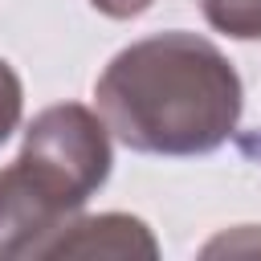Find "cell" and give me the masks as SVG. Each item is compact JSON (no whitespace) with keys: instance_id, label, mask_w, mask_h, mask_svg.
I'll return each mask as SVG.
<instances>
[{"instance_id":"6da1fadb","label":"cell","mask_w":261,"mask_h":261,"mask_svg":"<svg viewBox=\"0 0 261 261\" xmlns=\"http://www.w3.org/2000/svg\"><path fill=\"white\" fill-rule=\"evenodd\" d=\"M94 102L106 130L139 155H208L232 139L245 86L208 37L167 29L118 49Z\"/></svg>"},{"instance_id":"7a4b0ae2","label":"cell","mask_w":261,"mask_h":261,"mask_svg":"<svg viewBox=\"0 0 261 261\" xmlns=\"http://www.w3.org/2000/svg\"><path fill=\"white\" fill-rule=\"evenodd\" d=\"M159 245L139 216L102 212V216H73L61 224L37 257H155Z\"/></svg>"},{"instance_id":"3957f363","label":"cell","mask_w":261,"mask_h":261,"mask_svg":"<svg viewBox=\"0 0 261 261\" xmlns=\"http://www.w3.org/2000/svg\"><path fill=\"white\" fill-rule=\"evenodd\" d=\"M204 20L237 41H261V0H200Z\"/></svg>"},{"instance_id":"277c9868","label":"cell","mask_w":261,"mask_h":261,"mask_svg":"<svg viewBox=\"0 0 261 261\" xmlns=\"http://www.w3.org/2000/svg\"><path fill=\"white\" fill-rule=\"evenodd\" d=\"M20 110H24V86L16 77V69L0 57V143L16 130L20 122Z\"/></svg>"},{"instance_id":"5b68a950","label":"cell","mask_w":261,"mask_h":261,"mask_svg":"<svg viewBox=\"0 0 261 261\" xmlns=\"http://www.w3.org/2000/svg\"><path fill=\"white\" fill-rule=\"evenodd\" d=\"M102 16H110V20H130V16H139V12H147L155 0H90Z\"/></svg>"}]
</instances>
